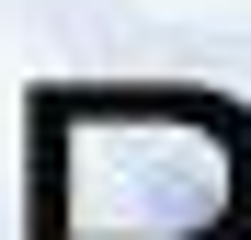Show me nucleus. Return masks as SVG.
I'll return each mask as SVG.
<instances>
[{
    "mask_svg": "<svg viewBox=\"0 0 251 240\" xmlns=\"http://www.w3.org/2000/svg\"><path fill=\"white\" fill-rule=\"evenodd\" d=\"M34 240H251V114L228 92H46Z\"/></svg>",
    "mask_w": 251,
    "mask_h": 240,
    "instance_id": "f257e3e1",
    "label": "nucleus"
}]
</instances>
